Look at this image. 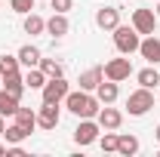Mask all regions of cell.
<instances>
[{
	"label": "cell",
	"mask_w": 160,
	"mask_h": 157,
	"mask_svg": "<svg viewBox=\"0 0 160 157\" xmlns=\"http://www.w3.org/2000/svg\"><path fill=\"white\" fill-rule=\"evenodd\" d=\"M65 108L71 111V114H77V117H96L102 108V102L96 96H89L86 89H77V93H68L65 96Z\"/></svg>",
	"instance_id": "1"
},
{
	"label": "cell",
	"mask_w": 160,
	"mask_h": 157,
	"mask_svg": "<svg viewBox=\"0 0 160 157\" xmlns=\"http://www.w3.org/2000/svg\"><path fill=\"white\" fill-rule=\"evenodd\" d=\"M139 31L136 28H126V25H117L114 28V46H117L123 56H132V53H139Z\"/></svg>",
	"instance_id": "2"
},
{
	"label": "cell",
	"mask_w": 160,
	"mask_h": 157,
	"mask_svg": "<svg viewBox=\"0 0 160 157\" xmlns=\"http://www.w3.org/2000/svg\"><path fill=\"white\" fill-rule=\"evenodd\" d=\"M154 108V96H151V89H136V93H129V99H126V111L132 114V117H142V114H148Z\"/></svg>",
	"instance_id": "3"
},
{
	"label": "cell",
	"mask_w": 160,
	"mask_h": 157,
	"mask_svg": "<svg viewBox=\"0 0 160 157\" xmlns=\"http://www.w3.org/2000/svg\"><path fill=\"white\" fill-rule=\"evenodd\" d=\"M43 102H49V105H59V102H65V96L71 93V86H68V80L65 77H46V83H43Z\"/></svg>",
	"instance_id": "4"
},
{
	"label": "cell",
	"mask_w": 160,
	"mask_h": 157,
	"mask_svg": "<svg viewBox=\"0 0 160 157\" xmlns=\"http://www.w3.org/2000/svg\"><path fill=\"white\" fill-rule=\"evenodd\" d=\"M105 77L108 80H114V83H120V80H126L129 74H132V62L129 59H111V62H105Z\"/></svg>",
	"instance_id": "5"
},
{
	"label": "cell",
	"mask_w": 160,
	"mask_h": 157,
	"mask_svg": "<svg viewBox=\"0 0 160 157\" xmlns=\"http://www.w3.org/2000/svg\"><path fill=\"white\" fill-rule=\"evenodd\" d=\"M99 123H92V117H83V123H77V129H74V142H77L80 148L83 145H92L96 139H99Z\"/></svg>",
	"instance_id": "6"
},
{
	"label": "cell",
	"mask_w": 160,
	"mask_h": 157,
	"mask_svg": "<svg viewBox=\"0 0 160 157\" xmlns=\"http://www.w3.org/2000/svg\"><path fill=\"white\" fill-rule=\"evenodd\" d=\"M132 28H136L139 34H154L157 16H154L151 9H136V13H132Z\"/></svg>",
	"instance_id": "7"
},
{
	"label": "cell",
	"mask_w": 160,
	"mask_h": 157,
	"mask_svg": "<svg viewBox=\"0 0 160 157\" xmlns=\"http://www.w3.org/2000/svg\"><path fill=\"white\" fill-rule=\"evenodd\" d=\"M96 25H99L102 31H114L120 25V9L117 6H102L99 13H96Z\"/></svg>",
	"instance_id": "8"
},
{
	"label": "cell",
	"mask_w": 160,
	"mask_h": 157,
	"mask_svg": "<svg viewBox=\"0 0 160 157\" xmlns=\"http://www.w3.org/2000/svg\"><path fill=\"white\" fill-rule=\"evenodd\" d=\"M139 53H142V59L148 62V65H157L160 62V40L154 37V34H148V37L139 43Z\"/></svg>",
	"instance_id": "9"
},
{
	"label": "cell",
	"mask_w": 160,
	"mask_h": 157,
	"mask_svg": "<svg viewBox=\"0 0 160 157\" xmlns=\"http://www.w3.org/2000/svg\"><path fill=\"white\" fill-rule=\"evenodd\" d=\"M99 126L102 129H117L120 123H123V114H120L117 108H111V105H105V108H99Z\"/></svg>",
	"instance_id": "10"
},
{
	"label": "cell",
	"mask_w": 160,
	"mask_h": 157,
	"mask_svg": "<svg viewBox=\"0 0 160 157\" xmlns=\"http://www.w3.org/2000/svg\"><path fill=\"white\" fill-rule=\"evenodd\" d=\"M37 126H43V129H56V126H59V105L43 102V108H40V114H37Z\"/></svg>",
	"instance_id": "11"
},
{
	"label": "cell",
	"mask_w": 160,
	"mask_h": 157,
	"mask_svg": "<svg viewBox=\"0 0 160 157\" xmlns=\"http://www.w3.org/2000/svg\"><path fill=\"white\" fill-rule=\"evenodd\" d=\"M3 89L22 102V96H25L28 86H25V77H19V71H12V74H3Z\"/></svg>",
	"instance_id": "12"
},
{
	"label": "cell",
	"mask_w": 160,
	"mask_h": 157,
	"mask_svg": "<svg viewBox=\"0 0 160 157\" xmlns=\"http://www.w3.org/2000/svg\"><path fill=\"white\" fill-rule=\"evenodd\" d=\"M46 31L52 34V37H65L68 31H71V25L65 19V13H52V19H46Z\"/></svg>",
	"instance_id": "13"
},
{
	"label": "cell",
	"mask_w": 160,
	"mask_h": 157,
	"mask_svg": "<svg viewBox=\"0 0 160 157\" xmlns=\"http://www.w3.org/2000/svg\"><path fill=\"white\" fill-rule=\"evenodd\" d=\"M102 80H105V71H102V68H89V71H83V74H80V89H86V93H89V89H96V86H99Z\"/></svg>",
	"instance_id": "14"
},
{
	"label": "cell",
	"mask_w": 160,
	"mask_h": 157,
	"mask_svg": "<svg viewBox=\"0 0 160 157\" xmlns=\"http://www.w3.org/2000/svg\"><path fill=\"white\" fill-rule=\"evenodd\" d=\"M96 99H99L102 105H111V102H117V83L114 80H102L99 86H96Z\"/></svg>",
	"instance_id": "15"
},
{
	"label": "cell",
	"mask_w": 160,
	"mask_h": 157,
	"mask_svg": "<svg viewBox=\"0 0 160 157\" xmlns=\"http://www.w3.org/2000/svg\"><path fill=\"white\" fill-rule=\"evenodd\" d=\"M16 123H19L22 129L34 133V126H37V114H34L31 108H22V105H19V111H16Z\"/></svg>",
	"instance_id": "16"
},
{
	"label": "cell",
	"mask_w": 160,
	"mask_h": 157,
	"mask_svg": "<svg viewBox=\"0 0 160 157\" xmlns=\"http://www.w3.org/2000/svg\"><path fill=\"white\" fill-rule=\"evenodd\" d=\"M19 65L37 68V65H40V49H37V46H22V49H19Z\"/></svg>",
	"instance_id": "17"
},
{
	"label": "cell",
	"mask_w": 160,
	"mask_h": 157,
	"mask_svg": "<svg viewBox=\"0 0 160 157\" xmlns=\"http://www.w3.org/2000/svg\"><path fill=\"white\" fill-rule=\"evenodd\" d=\"M117 151L123 157H132L136 151H139V139L136 136H117Z\"/></svg>",
	"instance_id": "18"
},
{
	"label": "cell",
	"mask_w": 160,
	"mask_h": 157,
	"mask_svg": "<svg viewBox=\"0 0 160 157\" xmlns=\"http://www.w3.org/2000/svg\"><path fill=\"white\" fill-rule=\"evenodd\" d=\"M136 80H139V83L145 86V89H154V86L160 83V74H157V68L151 65V68H145V71H139V74H136Z\"/></svg>",
	"instance_id": "19"
},
{
	"label": "cell",
	"mask_w": 160,
	"mask_h": 157,
	"mask_svg": "<svg viewBox=\"0 0 160 157\" xmlns=\"http://www.w3.org/2000/svg\"><path fill=\"white\" fill-rule=\"evenodd\" d=\"M43 83H46V74H43L40 68H28V74H25V86H28V89H43Z\"/></svg>",
	"instance_id": "20"
},
{
	"label": "cell",
	"mask_w": 160,
	"mask_h": 157,
	"mask_svg": "<svg viewBox=\"0 0 160 157\" xmlns=\"http://www.w3.org/2000/svg\"><path fill=\"white\" fill-rule=\"evenodd\" d=\"M16 111H19V99L0 89V114H16Z\"/></svg>",
	"instance_id": "21"
},
{
	"label": "cell",
	"mask_w": 160,
	"mask_h": 157,
	"mask_svg": "<svg viewBox=\"0 0 160 157\" xmlns=\"http://www.w3.org/2000/svg\"><path fill=\"white\" fill-rule=\"evenodd\" d=\"M25 31H28V34H43V31H46V22L40 19V16H34V13H28V16H25Z\"/></svg>",
	"instance_id": "22"
},
{
	"label": "cell",
	"mask_w": 160,
	"mask_h": 157,
	"mask_svg": "<svg viewBox=\"0 0 160 157\" xmlns=\"http://www.w3.org/2000/svg\"><path fill=\"white\" fill-rule=\"evenodd\" d=\"M3 136H6V142H9V145H19L22 139L31 136V133H28V129H22L19 123H12V126H6V129H3Z\"/></svg>",
	"instance_id": "23"
},
{
	"label": "cell",
	"mask_w": 160,
	"mask_h": 157,
	"mask_svg": "<svg viewBox=\"0 0 160 157\" xmlns=\"http://www.w3.org/2000/svg\"><path fill=\"white\" fill-rule=\"evenodd\" d=\"M40 71L46 74V77H62V65L56 59H40V65H37Z\"/></svg>",
	"instance_id": "24"
},
{
	"label": "cell",
	"mask_w": 160,
	"mask_h": 157,
	"mask_svg": "<svg viewBox=\"0 0 160 157\" xmlns=\"http://www.w3.org/2000/svg\"><path fill=\"white\" fill-rule=\"evenodd\" d=\"M19 71V56H0V74Z\"/></svg>",
	"instance_id": "25"
},
{
	"label": "cell",
	"mask_w": 160,
	"mask_h": 157,
	"mask_svg": "<svg viewBox=\"0 0 160 157\" xmlns=\"http://www.w3.org/2000/svg\"><path fill=\"white\" fill-rule=\"evenodd\" d=\"M9 3H12V9H16V13L28 16V13L34 9V3H37V0H9Z\"/></svg>",
	"instance_id": "26"
},
{
	"label": "cell",
	"mask_w": 160,
	"mask_h": 157,
	"mask_svg": "<svg viewBox=\"0 0 160 157\" xmlns=\"http://www.w3.org/2000/svg\"><path fill=\"white\" fill-rule=\"evenodd\" d=\"M102 151H117V136L114 133H105L102 136Z\"/></svg>",
	"instance_id": "27"
},
{
	"label": "cell",
	"mask_w": 160,
	"mask_h": 157,
	"mask_svg": "<svg viewBox=\"0 0 160 157\" xmlns=\"http://www.w3.org/2000/svg\"><path fill=\"white\" fill-rule=\"evenodd\" d=\"M71 3H74V0H49L52 13H68V9H71Z\"/></svg>",
	"instance_id": "28"
},
{
	"label": "cell",
	"mask_w": 160,
	"mask_h": 157,
	"mask_svg": "<svg viewBox=\"0 0 160 157\" xmlns=\"http://www.w3.org/2000/svg\"><path fill=\"white\" fill-rule=\"evenodd\" d=\"M3 129H6V123H3V114H0V136H3Z\"/></svg>",
	"instance_id": "29"
},
{
	"label": "cell",
	"mask_w": 160,
	"mask_h": 157,
	"mask_svg": "<svg viewBox=\"0 0 160 157\" xmlns=\"http://www.w3.org/2000/svg\"><path fill=\"white\" fill-rule=\"evenodd\" d=\"M0 154H6V145H3V142H0Z\"/></svg>",
	"instance_id": "30"
},
{
	"label": "cell",
	"mask_w": 160,
	"mask_h": 157,
	"mask_svg": "<svg viewBox=\"0 0 160 157\" xmlns=\"http://www.w3.org/2000/svg\"><path fill=\"white\" fill-rule=\"evenodd\" d=\"M154 136H157V142H160V126H157V129H154Z\"/></svg>",
	"instance_id": "31"
},
{
	"label": "cell",
	"mask_w": 160,
	"mask_h": 157,
	"mask_svg": "<svg viewBox=\"0 0 160 157\" xmlns=\"http://www.w3.org/2000/svg\"><path fill=\"white\" fill-rule=\"evenodd\" d=\"M0 83H3V74H0Z\"/></svg>",
	"instance_id": "32"
},
{
	"label": "cell",
	"mask_w": 160,
	"mask_h": 157,
	"mask_svg": "<svg viewBox=\"0 0 160 157\" xmlns=\"http://www.w3.org/2000/svg\"><path fill=\"white\" fill-rule=\"evenodd\" d=\"M157 16H160V6H157Z\"/></svg>",
	"instance_id": "33"
}]
</instances>
